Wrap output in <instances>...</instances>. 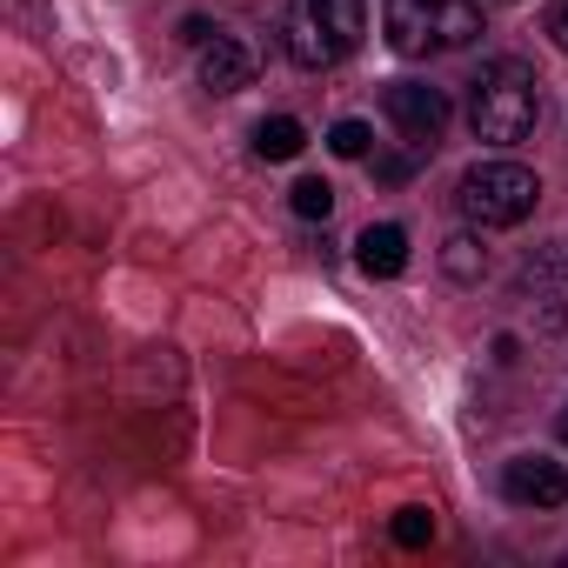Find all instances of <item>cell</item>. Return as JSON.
I'll list each match as a JSON object with an SVG mask.
<instances>
[{
    "label": "cell",
    "instance_id": "6da1fadb",
    "mask_svg": "<svg viewBox=\"0 0 568 568\" xmlns=\"http://www.w3.org/2000/svg\"><path fill=\"white\" fill-rule=\"evenodd\" d=\"M541 121V81L528 61H488L475 81H468V128L475 141L488 148H515L528 141Z\"/></svg>",
    "mask_w": 568,
    "mask_h": 568
},
{
    "label": "cell",
    "instance_id": "7a4b0ae2",
    "mask_svg": "<svg viewBox=\"0 0 568 568\" xmlns=\"http://www.w3.org/2000/svg\"><path fill=\"white\" fill-rule=\"evenodd\" d=\"M368 34V8L362 0H288L281 14V48H288L295 68L322 74V68H342Z\"/></svg>",
    "mask_w": 568,
    "mask_h": 568
},
{
    "label": "cell",
    "instance_id": "3957f363",
    "mask_svg": "<svg viewBox=\"0 0 568 568\" xmlns=\"http://www.w3.org/2000/svg\"><path fill=\"white\" fill-rule=\"evenodd\" d=\"M388 48L402 61H428V54H462L481 41V8L475 0H388L382 8Z\"/></svg>",
    "mask_w": 568,
    "mask_h": 568
},
{
    "label": "cell",
    "instance_id": "277c9868",
    "mask_svg": "<svg viewBox=\"0 0 568 568\" xmlns=\"http://www.w3.org/2000/svg\"><path fill=\"white\" fill-rule=\"evenodd\" d=\"M455 201H462V214H468L475 227H521V221L535 214V201H541V181H535L521 161H475V168L462 174Z\"/></svg>",
    "mask_w": 568,
    "mask_h": 568
},
{
    "label": "cell",
    "instance_id": "5b68a950",
    "mask_svg": "<svg viewBox=\"0 0 568 568\" xmlns=\"http://www.w3.org/2000/svg\"><path fill=\"white\" fill-rule=\"evenodd\" d=\"M382 108H388L395 134L408 141V154H435V141H442V128H448V94H442V88H428V81H395V88L382 94Z\"/></svg>",
    "mask_w": 568,
    "mask_h": 568
},
{
    "label": "cell",
    "instance_id": "8992f818",
    "mask_svg": "<svg viewBox=\"0 0 568 568\" xmlns=\"http://www.w3.org/2000/svg\"><path fill=\"white\" fill-rule=\"evenodd\" d=\"M515 302H528V315H535L541 335H561L568 328V254L528 261L521 281H515Z\"/></svg>",
    "mask_w": 568,
    "mask_h": 568
},
{
    "label": "cell",
    "instance_id": "52a82bcc",
    "mask_svg": "<svg viewBox=\"0 0 568 568\" xmlns=\"http://www.w3.org/2000/svg\"><path fill=\"white\" fill-rule=\"evenodd\" d=\"M501 495H508L515 508H561V501H568V475H561V462H548V455H515V462L501 468Z\"/></svg>",
    "mask_w": 568,
    "mask_h": 568
},
{
    "label": "cell",
    "instance_id": "ba28073f",
    "mask_svg": "<svg viewBox=\"0 0 568 568\" xmlns=\"http://www.w3.org/2000/svg\"><path fill=\"white\" fill-rule=\"evenodd\" d=\"M254 81V54L234 41V34H214L207 48H201V88L207 94H241Z\"/></svg>",
    "mask_w": 568,
    "mask_h": 568
},
{
    "label": "cell",
    "instance_id": "9c48e42d",
    "mask_svg": "<svg viewBox=\"0 0 568 568\" xmlns=\"http://www.w3.org/2000/svg\"><path fill=\"white\" fill-rule=\"evenodd\" d=\"M355 261H362V274L388 281V274H402V267H408V234H402L395 221H382V227H362V241H355Z\"/></svg>",
    "mask_w": 568,
    "mask_h": 568
},
{
    "label": "cell",
    "instance_id": "30bf717a",
    "mask_svg": "<svg viewBox=\"0 0 568 568\" xmlns=\"http://www.w3.org/2000/svg\"><path fill=\"white\" fill-rule=\"evenodd\" d=\"M302 148H308V128H302L295 114H274V121L254 128V154H261V161H295Z\"/></svg>",
    "mask_w": 568,
    "mask_h": 568
},
{
    "label": "cell",
    "instance_id": "8fae6325",
    "mask_svg": "<svg viewBox=\"0 0 568 568\" xmlns=\"http://www.w3.org/2000/svg\"><path fill=\"white\" fill-rule=\"evenodd\" d=\"M442 267H448L455 281H481V267H488V254H481V241H475V234H455V241L442 247Z\"/></svg>",
    "mask_w": 568,
    "mask_h": 568
},
{
    "label": "cell",
    "instance_id": "7c38bea8",
    "mask_svg": "<svg viewBox=\"0 0 568 568\" xmlns=\"http://www.w3.org/2000/svg\"><path fill=\"white\" fill-rule=\"evenodd\" d=\"M288 201H295L302 221H328V214H335V187H328V181H295Z\"/></svg>",
    "mask_w": 568,
    "mask_h": 568
},
{
    "label": "cell",
    "instance_id": "4fadbf2b",
    "mask_svg": "<svg viewBox=\"0 0 568 568\" xmlns=\"http://www.w3.org/2000/svg\"><path fill=\"white\" fill-rule=\"evenodd\" d=\"M368 141H375V134H368V121H335V128H328V148H335L342 161H362V154H368Z\"/></svg>",
    "mask_w": 568,
    "mask_h": 568
},
{
    "label": "cell",
    "instance_id": "5bb4252c",
    "mask_svg": "<svg viewBox=\"0 0 568 568\" xmlns=\"http://www.w3.org/2000/svg\"><path fill=\"white\" fill-rule=\"evenodd\" d=\"M395 541H402V548L435 541V515H428V508H402V515H395Z\"/></svg>",
    "mask_w": 568,
    "mask_h": 568
},
{
    "label": "cell",
    "instance_id": "9a60e30c",
    "mask_svg": "<svg viewBox=\"0 0 568 568\" xmlns=\"http://www.w3.org/2000/svg\"><path fill=\"white\" fill-rule=\"evenodd\" d=\"M214 34H221V28H214V21H201V14H187V21H181V41H187V48H207Z\"/></svg>",
    "mask_w": 568,
    "mask_h": 568
},
{
    "label": "cell",
    "instance_id": "2e32d148",
    "mask_svg": "<svg viewBox=\"0 0 568 568\" xmlns=\"http://www.w3.org/2000/svg\"><path fill=\"white\" fill-rule=\"evenodd\" d=\"M415 174V154H388V161H375V181H408Z\"/></svg>",
    "mask_w": 568,
    "mask_h": 568
},
{
    "label": "cell",
    "instance_id": "e0dca14e",
    "mask_svg": "<svg viewBox=\"0 0 568 568\" xmlns=\"http://www.w3.org/2000/svg\"><path fill=\"white\" fill-rule=\"evenodd\" d=\"M548 41H555V48L568 54V0H561V8H555V14H548Z\"/></svg>",
    "mask_w": 568,
    "mask_h": 568
},
{
    "label": "cell",
    "instance_id": "ac0fdd59",
    "mask_svg": "<svg viewBox=\"0 0 568 568\" xmlns=\"http://www.w3.org/2000/svg\"><path fill=\"white\" fill-rule=\"evenodd\" d=\"M561 442H568V415H561Z\"/></svg>",
    "mask_w": 568,
    "mask_h": 568
}]
</instances>
